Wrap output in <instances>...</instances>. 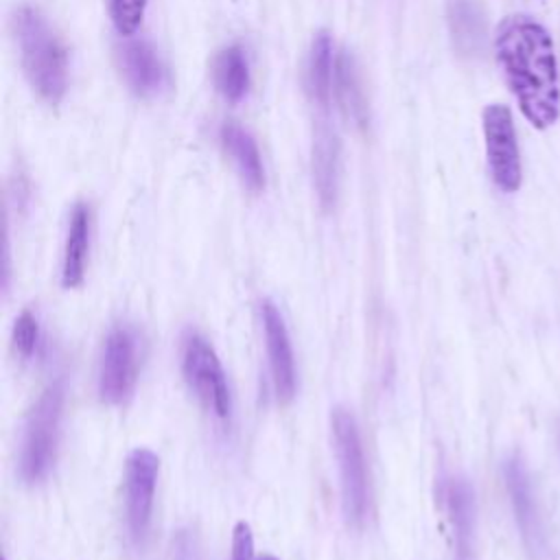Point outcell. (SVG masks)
Instances as JSON below:
<instances>
[{
	"label": "cell",
	"mask_w": 560,
	"mask_h": 560,
	"mask_svg": "<svg viewBox=\"0 0 560 560\" xmlns=\"http://www.w3.org/2000/svg\"><path fill=\"white\" fill-rule=\"evenodd\" d=\"M142 341L133 326L118 324L109 330L98 361V396L103 402H125L138 381Z\"/></svg>",
	"instance_id": "6"
},
{
	"label": "cell",
	"mask_w": 560,
	"mask_h": 560,
	"mask_svg": "<svg viewBox=\"0 0 560 560\" xmlns=\"http://www.w3.org/2000/svg\"><path fill=\"white\" fill-rule=\"evenodd\" d=\"M147 2L149 0H107L112 24L120 37H131L140 28Z\"/></svg>",
	"instance_id": "20"
},
{
	"label": "cell",
	"mask_w": 560,
	"mask_h": 560,
	"mask_svg": "<svg viewBox=\"0 0 560 560\" xmlns=\"http://www.w3.org/2000/svg\"><path fill=\"white\" fill-rule=\"evenodd\" d=\"M440 499L453 532V545L459 560H468L475 542V523H477V501L475 490L466 477L448 475L442 479Z\"/></svg>",
	"instance_id": "12"
},
{
	"label": "cell",
	"mask_w": 560,
	"mask_h": 560,
	"mask_svg": "<svg viewBox=\"0 0 560 560\" xmlns=\"http://www.w3.org/2000/svg\"><path fill=\"white\" fill-rule=\"evenodd\" d=\"M11 26L28 85L44 103L57 105L68 88V50L59 33L35 7H20Z\"/></svg>",
	"instance_id": "2"
},
{
	"label": "cell",
	"mask_w": 560,
	"mask_h": 560,
	"mask_svg": "<svg viewBox=\"0 0 560 560\" xmlns=\"http://www.w3.org/2000/svg\"><path fill=\"white\" fill-rule=\"evenodd\" d=\"M481 120L492 182L503 192H516L521 188L523 171L512 112L501 103H492L483 109Z\"/></svg>",
	"instance_id": "7"
},
{
	"label": "cell",
	"mask_w": 560,
	"mask_h": 560,
	"mask_svg": "<svg viewBox=\"0 0 560 560\" xmlns=\"http://www.w3.org/2000/svg\"><path fill=\"white\" fill-rule=\"evenodd\" d=\"M230 560H254V536L245 521H238L232 529V556Z\"/></svg>",
	"instance_id": "22"
},
{
	"label": "cell",
	"mask_w": 560,
	"mask_h": 560,
	"mask_svg": "<svg viewBox=\"0 0 560 560\" xmlns=\"http://www.w3.org/2000/svg\"><path fill=\"white\" fill-rule=\"evenodd\" d=\"M212 83L223 101L236 105L241 103L252 85L249 61L238 44L221 48L212 59Z\"/></svg>",
	"instance_id": "18"
},
{
	"label": "cell",
	"mask_w": 560,
	"mask_h": 560,
	"mask_svg": "<svg viewBox=\"0 0 560 560\" xmlns=\"http://www.w3.org/2000/svg\"><path fill=\"white\" fill-rule=\"evenodd\" d=\"M494 55L523 116L547 129L560 116V83L553 39L525 13L501 20L494 33Z\"/></svg>",
	"instance_id": "1"
},
{
	"label": "cell",
	"mask_w": 560,
	"mask_h": 560,
	"mask_svg": "<svg viewBox=\"0 0 560 560\" xmlns=\"http://www.w3.org/2000/svg\"><path fill=\"white\" fill-rule=\"evenodd\" d=\"M90 228L92 214L85 203H74L68 221V234L63 245V260H61V284L66 289H74L83 282L85 276V260L90 249Z\"/></svg>",
	"instance_id": "17"
},
{
	"label": "cell",
	"mask_w": 560,
	"mask_h": 560,
	"mask_svg": "<svg viewBox=\"0 0 560 560\" xmlns=\"http://www.w3.org/2000/svg\"><path fill=\"white\" fill-rule=\"evenodd\" d=\"M175 560H197L195 540L190 536H179L175 542Z\"/></svg>",
	"instance_id": "23"
},
{
	"label": "cell",
	"mask_w": 560,
	"mask_h": 560,
	"mask_svg": "<svg viewBox=\"0 0 560 560\" xmlns=\"http://www.w3.org/2000/svg\"><path fill=\"white\" fill-rule=\"evenodd\" d=\"M258 560H278V558H273V556H269V553H265V556H260Z\"/></svg>",
	"instance_id": "24"
},
{
	"label": "cell",
	"mask_w": 560,
	"mask_h": 560,
	"mask_svg": "<svg viewBox=\"0 0 560 560\" xmlns=\"http://www.w3.org/2000/svg\"><path fill=\"white\" fill-rule=\"evenodd\" d=\"M116 66L127 88L140 96L151 98L168 83V72L158 50L144 39H127L116 46Z\"/></svg>",
	"instance_id": "10"
},
{
	"label": "cell",
	"mask_w": 560,
	"mask_h": 560,
	"mask_svg": "<svg viewBox=\"0 0 560 560\" xmlns=\"http://www.w3.org/2000/svg\"><path fill=\"white\" fill-rule=\"evenodd\" d=\"M219 144L223 153L232 160L241 182L252 190L258 192L265 188V166L258 151L256 140L247 129L236 122H223L219 127Z\"/></svg>",
	"instance_id": "14"
},
{
	"label": "cell",
	"mask_w": 560,
	"mask_h": 560,
	"mask_svg": "<svg viewBox=\"0 0 560 560\" xmlns=\"http://www.w3.org/2000/svg\"><path fill=\"white\" fill-rule=\"evenodd\" d=\"M39 343H42V328H39L37 315L24 308L13 324V348L22 359H31L33 354H37Z\"/></svg>",
	"instance_id": "21"
},
{
	"label": "cell",
	"mask_w": 560,
	"mask_h": 560,
	"mask_svg": "<svg viewBox=\"0 0 560 560\" xmlns=\"http://www.w3.org/2000/svg\"><path fill=\"white\" fill-rule=\"evenodd\" d=\"M503 479H505V490L510 497V505H512L521 538L529 553H540L545 547L540 510H538L536 492L532 486V475L527 470L525 459L518 453H512L510 457H505Z\"/></svg>",
	"instance_id": "9"
},
{
	"label": "cell",
	"mask_w": 560,
	"mask_h": 560,
	"mask_svg": "<svg viewBox=\"0 0 560 560\" xmlns=\"http://www.w3.org/2000/svg\"><path fill=\"white\" fill-rule=\"evenodd\" d=\"M335 44L330 33L319 31L308 48L306 57V72H304V88L311 103L326 112L332 103V83H335Z\"/></svg>",
	"instance_id": "15"
},
{
	"label": "cell",
	"mask_w": 560,
	"mask_h": 560,
	"mask_svg": "<svg viewBox=\"0 0 560 560\" xmlns=\"http://www.w3.org/2000/svg\"><path fill=\"white\" fill-rule=\"evenodd\" d=\"M446 24L457 55L472 59L486 46V9L481 0H448Z\"/></svg>",
	"instance_id": "13"
},
{
	"label": "cell",
	"mask_w": 560,
	"mask_h": 560,
	"mask_svg": "<svg viewBox=\"0 0 560 560\" xmlns=\"http://www.w3.org/2000/svg\"><path fill=\"white\" fill-rule=\"evenodd\" d=\"M260 319H262L265 346H267V357H269L271 383H273L278 400L287 402L295 394V359H293L289 330L282 319V313L278 311V306L271 300H262Z\"/></svg>",
	"instance_id": "11"
},
{
	"label": "cell",
	"mask_w": 560,
	"mask_h": 560,
	"mask_svg": "<svg viewBox=\"0 0 560 560\" xmlns=\"http://www.w3.org/2000/svg\"><path fill=\"white\" fill-rule=\"evenodd\" d=\"M335 455L339 462L341 479V505L350 525H361L370 505V483L361 433L357 418L346 407H335L330 416Z\"/></svg>",
	"instance_id": "4"
},
{
	"label": "cell",
	"mask_w": 560,
	"mask_h": 560,
	"mask_svg": "<svg viewBox=\"0 0 560 560\" xmlns=\"http://www.w3.org/2000/svg\"><path fill=\"white\" fill-rule=\"evenodd\" d=\"M160 459L149 448H133L125 464V516L129 538L136 547H142L151 525L153 494L158 481Z\"/></svg>",
	"instance_id": "8"
},
{
	"label": "cell",
	"mask_w": 560,
	"mask_h": 560,
	"mask_svg": "<svg viewBox=\"0 0 560 560\" xmlns=\"http://www.w3.org/2000/svg\"><path fill=\"white\" fill-rule=\"evenodd\" d=\"M341 173V147L335 131L328 125H319L313 138V182L324 210H330L337 201Z\"/></svg>",
	"instance_id": "16"
},
{
	"label": "cell",
	"mask_w": 560,
	"mask_h": 560,
	"mask_svg": "<svg viewBox=\"0 0 560 560\" xmlns=\"http://www.w3.org/2000/svg\"><path fill=\"white\" fill-rule=\"evenodd\" d=\"M66 389L63 381H52L31 407L24 422V438L20 451V477L26 483H39L52 470L57 459L61 416Z\"/></svg>",
	"instance_id": "3"
},
{
	"label": "cell",
	"mask_w": 560,
	"mask_h": 560,
	"mask_svg": "<svg viewBox=\"0 0 560 560\" xmlns=\"http://www.w3.org/2000/svg\"><path fill=\"white\" fill-rule=\"evenodd\" d=\"M332 98H335L339 112L354 127H365L368 125V105H365V94H363V88H361V77H359V70H357L354 57L348 55L346 50L337 52Z\"/></svg>",
	"instance_id": "19"
},
{
	"label": "cell",
	"mask_w": 560,
	"mask_h": 560,
	"mask_svg": "<svg viewBox=\"0 0 560 560\" xmlns=\"http://www.w3.org/2000/svg\"><path fill=\"white\" fill-rule=\"evenodd\" d=\"M182 374L203 407L219 420L232 416V394L225 370L210 346V341L197 332L186 330L182 337Z\"/></svg>",
	"instance_id": "5"
}]
</instances>
